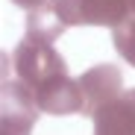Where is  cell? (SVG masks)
<instances>
[{
  "mask_svg": "<svg viewBox=\"0 0 135 135\" xmlns=\"http://www.w3.org/2000/svg\"><path fill=\"white\" fill-rule=\"evenodd\" d=\"M3 68H9L12 76H18L32 91L44 79H50L56 74H68V65L53 50V44H41V41H32V38H24L12 53H6Z\"/></svg>",
  "mask_w": 135,
  "mask_h": 135,
  "instance_id": "6da1fadb",
  "label": "cell"
},
{
  "mask_svg": "<svg viewBox=\"0 0 135 135\" xmlns=\"http://www.w3.org/2000/svg\"><path fill=\"white\" fill-rule=\"evenodd\" d=\"M38 103L35 91L24 85L18 76H12L9 68H3L0 82V135H30L32 123L38 120Z\"/></svg>",
  "mask_w": 135,
  "mask_h": 135,
  "instance_id": "7a4b0ae2",
  "label": "cell"
},
{
  "mask_svg": "<svg viewBox=\"0 0 135 135\" xmlns=\"http://www.w3.org/2000/svg\"><path fill=\"white\" fill-rule=\"evenodd\" d=\"M65 27H112L129 18V0H50Z\"/></svg>",
  "mask_w": 135,
  "mask_h": 135,
  "instance_id": "3957f363",
  "label": "cell"
},
{
  "mask_svg": "<svg viewBox=\"0 0 135 135\" xmlns=\"http://www.w3.org/2000/svg\"><path fill=\"white\" fill-rule=\"evenodd\" d=\"M35 103L44 115H79L85 112V97L79 79L68 76V74H56L50 79H44L35 88Z\"/></svg>",
  "mask_w": 135,
  "mask_h": 135,
  "instance_id": "277c9868",
  "label": "cell"
},
{
  "mask_svg": "<svg viewBox=\"0 0 135 135\" xmlns=\"http://www.w3.org/2000/svg\"><path fill=\"white\" fill-rule=\"evenodd\" d=\"M79 88H82V97H85V112L82 115H97V112L112 103L120 91H123V74L120 68L115 65H94L91 71H85L79 76Z\"/></svg>",
  "mask_w": 135,
  "mask_h": 135,
  "instance_id": "5b68a950",
  "label": "cell"
},
{
  "mask_svg": "<svg viewBox=\"0 0 135 135\" xmlns=\"http://www.w3.org/2000/svg\"><path fill=\"white\" fill-rule=\"evenodd\" d=\"M94 135H135V88L120 91L94 115Z\"/></svg>",
  "mask_w": 135,
  "mask_h": 135,
  "instance_id": "8992f818",
  "label": "cell"
},
{
  "mask_svg": "<svg viewBox=\"0 0 135 135\" xmlns=\"http://www.w3.org/2000/svg\"><path fill=\"white\" fill-rule=\"evenodd\" d=\"M68 27L62 24V18L56 15L53 3L41 6L35 12H27V35L24 38H32V41H41V44H53Z\"/></svg>",
  "mask_w": 135,
  "mask_h": 135,
  "instance_id": "52a82bcc",
  "label": "cell"
},
{
  "mask_svg": "<svg viewBox=\"0 0 135 135\" xmlns=\"http://www.w3.org/2000/svg\"><path fill=\"white\" fill-rule=\"evenodd\" d=\"M112 44L120 53V59H126L135 68V15H129L123 24H118L112 30Z\"/></svg>",
  "mask_w": 135,
  "mask_h": 135,
  "instance_id": "ba28073f",
  "label": "cell"
},
{
  "mask_svg": "<svg viewBox=\"0 0 135 135\" xmlns=\"http://www.w3.org/2000/svg\"><path fill=\"white\" fill-rule=\"evenodd\" d=\"M15 6H21V9H27V12H35V9H41V6H47L50 0H12Z\"/></svg>",
  "mask_w": 135,
  "mask_h": 135,
  "instance_id": "9c48e42d",
  "label": "cell"
},
{
  "mask_svg": "<svg viewBox=\"0 0 135 135\" xmlns=\"http://www.w3.org/2000/svg\"><path fill=\"white\" fill-rule=\"evenodd\" d=\"M129 15H135V0H129Z\"/></svg>",
  "mask_w": 135,
  "mask_h": 135,
  "instance_id": "30bf717a",
  "label": "cell"
}]
</instances>
